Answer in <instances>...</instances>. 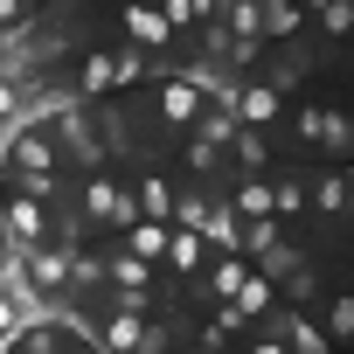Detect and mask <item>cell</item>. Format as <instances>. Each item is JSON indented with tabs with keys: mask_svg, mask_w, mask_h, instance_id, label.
I'll list each match as a JSON object with an SVG mask.
<instances>
[{
	"mask_svg": "<svg viewBox=\"0 0 354 354\" xmlns=\"http://www.w3.org/2000/svg\"><path fill=\"white\" fill-rule=\"evenodd\" d=\"M271 216L299 223V216H306V188H299V181H271Z\"/></svg>",
	"mask_w": 354,
	"mask_h": 354,
	"instance_id": "cell-24",
	"label": "cell"
},
{
	"mask_svg": "<svg viewBox=\"0 0 354 354\" xmlns=\"http://www.w3.org/2000/svg\"><path fill=\"white\" fill-rule=\"evenodd\" d=\"M340 223H347V230H354V202H347V216H340Z\"/></svg>",
	"mask_w": 354,
	"mask_h": 354,
	"instance_id": "cell-30",
	"label": "cell"
},
{
	"mask_svg": "<svg viewBox=\"0 0 354 354\" xmlns=\"http://www.w3.org/2000/svg\"><path fill=\"white\" fill-rule=\"evenodd\" d=\"M250 354H292V347H285V333H257V340H250Z\"/></svg>",
	"mask_w": 354,
	"mask_h": 354,
	"instance_id": "cell-28",
	"label": "cell"
},
{
	"mask_svg": "<svg viewBox=\"0 0 354 354\" xmlns=\"http://www.w3.org/2000/svg\"><path fill=\"white\" fill-rule=\"evenodd\" d=\"M104 285H118V292H146V285H153V264L132 257V250L118 243V250H104Z\"/></svg>",
	"mask_w": 354,
	"mask_h": 354,
	"instance_id": "cell-10",
	"label": "cell"
},
{
	"mask_svg": "<svg viewBox=\"0 0 354 354\" xmlns=\"http://www.w3.org/2000/svg\"><path fill=\"white\" fill-rule=\"evenodd\" d=\"M0 243H8V236H0Z\"/></svg>",
	"mask_w": 354,
	"mask_h": 354,
	"instance_id": "cell-33",
	"label": "cell"
},
{
	"mask_svg": "<svg viewBox=\"0 0 354 354\" xmlns=\"http://www.w3.org/2000/svg\"><path fill=\"white\" fill-rule=\"evenodd\" d=\"M70 271H77V243H28V285L42 292V299H63L70 292Z\"/></svg>",
	"mask_w": 354,
	"mask_h": 354,
	"instance_id": "cell-3",
	"label": "cell"
},
{
	"mask_svg": "<svg viewBox=\"0 0 354 354\" xmlns=\"http://www.w3.org/2000/svg\"><path fill=\"white\" fill-rule=\"evenodd\" d=\"M139 216H153V223H167L174 216V188H167V174H139Z\"/></svg>",
	"mask_w": 354,
	"mask_h": 354,
	"instance_id": "cell-18",
	"label": "cell"
},
{
	"mask_svg": "<svg viewBox=\"0 0 354 354\" xmlns=\"http://www.w3.org/2000/svg\"><path fill=\"white\" fill-rule=\"evenodd\" d=\"M264 8V42H292L299 28H306V8L299 0H257Z\"/></svg>",
	"mask_w": 354,
	"mask_h": 354,
	"instance_id": "cell-13",
	"label": "cell"
},
{
	"mask_svg": "<svg viewBox=\"0 0 354 354\" xmlns=\"http://www.w3.org/2000/svg\"><path fill=\"white\" fill-rule=\"evenodd\" d=\"M21 21H28V0H0V35L21 28Z\"/></svg>",
	"mask_w": 354,
	"mask_h": 354,
	"instance_id": "cell-27",
	"label": "cell"
},
{
	"mask_svg": "<svg viewBox=\"0 0 354 354\" xmlns=\"http://www.w3.org/2000/svg\"><path fill=\"white\" fill-rule=\"evenodd\" d=\"M299 139L306 146H319L326 160H347L354 153V125H347V111H333V104H299Z\"/></svg>",
	"mask_w": 354,
	"mask_h": 354,
	"instance_id": "cell-2",
	"label": "cell"
},
{
	"mask_svg": "<svg viewBox=\"0 0 354 354\" xmlns=\"http://www.w3.org/2000/svg\"><path fill=\"white\" fill-rule=\"evenodd\" d=\"M202 257H209V243H202L195 230H174V243H167V271H174V278H202V271H209Z\"/></svg>",
	"mask_w": 354,
	"mask_h": 354,
	"instance_id": "cell-12",
	"label": "cell"
},
{
	"mask_svg": "<svg viewBox=\"0 0 354 354\" xmlns=\"http://www.w3.org/2000/svg\"><path fill=\"white\" fill-rule=\"evenodd\" d=\"M63 319L56 313H42V319H28L21 333H15V354H63V333H56Z\"/></svg>",
	"mask_w": 354,
	"mask_h": 354,
	"instance_id": "cell-14",
	"label": "cell"
},
{
	"mask_svg": "<svg viewBox=\"0 0 354 354\" xmlns=\"http://www.w3.org/2000/svg\"><path fill=\"white\" fill-rule=\"evenodd\" d=\"M111 91H118V56H84V70H77V97L97 104V97H111Z\"/></svg>",
	"mask_w": 354,
	"mask_h": 354,
	"instance_id": "cell-11",
	"label": "cell"
},
{
	"mask_svg": "<svg viewBox=\"0 0 354 354\" xmlns=\"http://www.w3.org/2000/svg\"><path fill=\"white\" fill-rule=\"evenodd\" d=\"M243 278H250V257H243V250H236V257H216V264L202 271V285H209L216 299H236V285H243Z\"/></svg>",
	"mask_w": 354,
	"mask_h": 354,
	"instance_id": "cell-15",
	"label": "cell"
},
{
	"mask_svg": "<svg viewBox=\"0 0 354 354\" xmlns=\"http://www.w3.org/2000/svg\"><path fill=\"white\" fill-rule=\"evenodd\" d=\"M230 104H236V125H250V132L278 125V111H285L278 84H243V91H230Z\"/></svg>",
	"mask_w": 354,
	"mask_h": 354,
	"instance_id": "cell-7",
	"label": "cell"
},
{
	"mask_svg": "<svg viewBox=\"0 0 354 354\" xmlns=\"http://www.w3.org/2000/svg\"><path fill=\"white\" fill-rule=\"evenodd\" d=\"M160 15H167L174 35H181V28H195V0H160Z\"/></svg>",
	"mask_w": 354,
	"mask_h": 354,
	"instance_id": "cell-26",
	"label": "cell"
},
{
	"mask_svg": "<svg viewBox=\"0 0 354 354\" xmlns=\"http://www.w3.org/2000/svg\"><path fill=\"white\" fill-rule=\"evenodd\" d=\"M319 326H326V340H333V347H347V340H354V292H333Z\"/></svg>",
	"mask_w": 354,
	"mask_h": 354,
	"instance_id": "cell-21",
	"label": "cell"
},
{
	"mask_svg": "<svg viewBox=\"0 0 354 354\" xmlns=\"http://www.w3.org/2000/svg\"><path fill=\"white\" fill-rule=\"evenodd\" d=\"M118 243H125L132 257H146V264H167V243H174V223H153V216H139L132 230H118Z\"/></svg>",
	"mask_w": 354,
	"mask_h": 354,
	"instance_id": "cell-9",
	"label": "cell"
},
{
	"mask_svg": "<svg viewBox=\"0 0 354 354\" xmlns=\"http://www.w3.org/2000/svg\"><path fill=\"white\" fill-rule=\"evenodd\" d=\"M216 160H223V146L195 132V139H188V167H195V174H216Z\"/></svg>",
	"mask_w": 354,
	"mask_h": 354,
	"instance_id": "cell-25",
	"label": "cell"
},
{
	"mask_svg": "<svg viewBox=\"0 0 354 354\" xmlns=\"http://www.w3.org/2000/svg\"><path fill=\"white\" fill-rule=\"evenodd\" d=\"M243 326H250V313H243L236 299H216V319L202 326V347H223V340H236Z\"/></svg>",
	"mask_w": 354,
	"mask_h": 354,
	"instance_id": "cell-17",
	"label": "cell"
},
{
	"mask_svg": "<svg viewBox=\"0 0 354 354\" xmlns=\"http://www.w3.org/2000/svg\"><path fill=\"white\" fill-rule=\"evenodd\" d=\"M278 333H285V347H292V354H333L326 326H319L306 306H285V313H278Z\"/></svg>",
	"mask_w": 354,
	"mask_h": 354,
	"instance_id": "cell-8",
	"label": "cell"
},
{
	"mask_svg": "<svg viewBox=\"0 0 354 354\" xmlns=\"http://www.w3.org/2000/svg\"><path fill=\"white\" fill-rule=\"evenodd\" d=\"M299 8H306V15H319V8H326V0H299Z\"/></svg>",
	"mask_w": 354,
	"mask_h": 354,
	"instance_id": "cell-29",
	"label": "cell"
},
{
	"mask_svg": "<svg viewBox=\"0 0 354 354\" xmlns=\"http://www.w3.org/2000/svg\"><path fill=\"white\" fill-rule=\"evenodd\" d=\"M202 104H209V84H195V77H167V70H160V125L188 132V125L202 118Z\"/></svg>",
	"mask_w": 354,
	"mask_h": 354,
	"instance_id": "cell-5",
	"label": "cell"
},
{
	"mask_svg": "<svg viewBox=\"0 0 354 354\" xmlns=\"http://www.w3.org/2000/svg\"><path fill=\"white\" fill-rule=\"evenodd\" d=\"M230 209H236L243 223H257V216H271V181H264V174H243V188L230 195Z\"/></svg>",
	"mask_w": 354,
	"mask_h": 354,
	"instance_id": "cell-20",
	"label": "cell"
},
{
	"mask_svg": "<svg viewBox=\"0 0 354 354\" xmlns=\"http://www.w3.org/2000/svg\"><path fill=\"white\" fill-rule=\"evenodd\" d=\"M0 77H8V49H0Z\"/></svg>",
	"mask_w": 354,
	"mask_h": 354,
	"instance_id": "cell-31",
	"label": "cell"
},
{
	"mask_svg": "<svg viewBox=\"0 0 354 354\" xmlns=\"http://www.w3.org/2000/svg\"><path fill=\"white\" fill-rule=\"evenodd\" d=\"M0 236H8L15 250L42 243V236H49V202H42V195H28V188H15V195H8V209H0Z\"/></svg>",
	"mask_w": 354,
	"mask_h": 354,
	"instance_id": "cell-4",
	"label": "cell"
},
{
	"mask_svg": "<svg viewBox=\"0 0 354 354\" xmlns=\"http://www.w3.org/2000/svg\"><path fill=\"white\" fill-rule=\"evenodd\" d=\"M230 153L243 160V174H264V167H271V146H264V132H250V125L230 139Z\"/></svg>",
	"mask_w": 354,
	"mask_h": 354,
	"instance_id": "cell-23",
	"label": "cell"
},
{
	"mask_svg": "<svg viewBox=\"0 0 354 354\" xmlns=\"http://www.w3.org/2000/svg\"><path fill=\"white\" fill-rule=\"evenodd\" d=\"M84 223H104V230H132L139 223V195L118 181V174H91V181H84Z\"/></svg>",
	"mask_w": 354,
	"mask_h": 354,
	"instance_id": "cell-1",
	"label": "cell"
},
{
	"mask_svg": "<svg viewBox=\"0 0 354 354\" xmlns=\"http://www.w3.org/2000/svg\"><path fill=\"white\" fill-rule=\"evenodd\" d=\"M313 21H319V35H326V42H347V35H354V0H326Z\"/></svg>",
	"mask_w": 354,
	"mask_h": 354,
	"instance_id": "cell-22",
	"label": "cell"
},
{
	"mask_svg": "<svg viewBox=\"0 0 354 354\" xmlns=\"http://www.w3.org/2000/svg\"><path fill=\"white\" fill-rule=\"evenodd\" d=\"M236 306H243V313H250V319H257V313H271V306H278V285H271V271H264V264H250V278H243V285H236Z\"/></svg>",
	"mask_w": 354,
	"mask_h": 354,
	"instance_id": "cell-16",
	"label": "cell"
},
{
	"mask_svg": "<svg viewBox=\"0 0 354 354\" xmlns=\"http://www.w3.org/2000/svg\"><path fill=\"white\" fill-rule=\"evenodd\" d=\"M118 21H125L132 49H146V56H160V49L174 42V28H167V15L153 8V0H125V8H118Z\"/></svg>",
	"mask_w": 354,
	"mask_h": 354,
	"instance_id": "cell-6",
	"label": "cell"
},
{
	"mask_svg": "<svg viewBox=\"0 0 354 354\" xmlns=\"http://www.w3.org/2000/svg\"><path fill=\"white\" fill-rule=\"evenodd\" d=\"M347 202H354V188H347V174H319V181H313V209L319 216H347Z\"/></svg>",
	"mask_w": 354,
	"mask_h": 354,
	"instance_id": "cell-19",
	"label": "cell"
},
{
	"mask_svg": "<svg viewBox=\"0 0 354 354\" xmlns=\"http://www.w3.org/2000/svg\"><path fill=\"white\" fill-rule=\"evenodd\" d=\"M0 174H8V167H0Z\"/></svg>",
	"mask_w": 354,
	"mask_h": 354,
	"instance_id": "cell-32",
	"label": "cell"
}]
</instances>
